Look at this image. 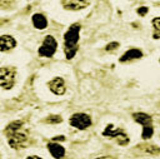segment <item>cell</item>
<instances>
[{
	"label": "cell",
	"mask_w": 160,
	"mask_h": 159,
	"mask_svg": "<svg viewBox=\"0 0 160 159\" xmlns=\"http://www.w3.org/2000/svg\"><path fill=\"white\" fill-rule=\"evenodd\" d=\"M152 134H154L152 126H145V128H142V133H141L142 139H149V138L152 136Z\"/></svg>",
	"instance_id": "obj_15"
},
{
	"label": "cell",
	"mask_w": 160,
	"mask_h": 159,
	"mask_svg": "<svg viewBox=\"0 0 160 159\" xmlns=\"http://www.w3.org/2000/svg\"><path fill=\"white\" fill-rule=\"evenodd\" d=\"M148 13V8H145V6H141L140 9H138V14H140V15H145Z\"/></svg>",
	"instance_id": "obj_19"
},
{
	"label": "cell",
	"mask_w": 160,
	"mask_h": 159,
	"mask_svg": "<svg viewBox=\"0 0 160 159\" xmlns=\"http://www.w3.org/2000/svg\"><path fill=\"white\" fill-rule=\"evenodd\" d=\"M56 48H58V43H56L55 38L51 36V35H46L45 39H44V41H42V44H41L40 48H39L38 53H39L40 56L51 58V56L55 54Z\"/></svg>",
	"instance_id": "obj_5"
},
{
	"label": "cell",
	"mask_w": 160,
	"mask_h": 159,
	"mask_svg": "<svg viewBox=\"0 0 160 159\" xmlns=\"http://www.w3.org/2000/svg\"><path fill=\"white\" fill-rule=\"evenodd\" d=\"M132 118H134V120L136 123L141 124L142 128H145V126H152L151 125L152 119H151V116L149 114H145V113H134L132 114Z\"/></svg>",
	"instance_id": "obj_12"
},
{
	"label": "cell",
	"mask_w": 160,
	"mask_h": 159,
	"mask_svg": "<svg viewBox=\"0 0 160 159\" xmlns=\"http://www.w3.org/2000/svg\"><path fill=\"white\" fill-rule=\"evenodd\" d=\"M102 135L104 136H110V138H115L116 141L120 144V145H126L129 143V136L128 134L121 129V128H114L112 124H109L105 130L102 131Z\"/></svg>",
	"instance_id": "obj_4"
},
{
	"label": "cell",
	"mask_w": 160,
	"mask_h": 159,
	"mask_svg": "<svg viewBox=\"0 0 160 159\" xmlns=\"http://www.w3.org/2000/svg\"><path fill=\"white\" fill-rule=\"evenodd\" d=\"M48 149H49L50 154H51L55 159H60V158H62V156L65 155V149H64V146H61L60 144H58V143H55V141L49 143V144H48Z\"/></svg>",
	"instance_id": "obj_10"
},
{
	"label": "cell",
	"mask_w": 160,
	"mask_h": 159,
	"mask_svg": "<svg viewBox=\"0 0 160 159\" xmlns=\"http://www.w3.org/2000/svg\"><path fill=\"white\" fill-rule=\"evenodd\" d=\"M70 125L76 128V129H80V130H84L86 128H89L91 125V118L85 114V113H75L71 115L70 118Z\"/></svg>",
	"instance_id": "obj_6"
},
{
	"label": "cell",
	"mask_w": 160,
	"mask_h": 159,
	"mask_svg": "<svg viewBox=\"0 0 160 159\" xmlns=\"http://www.w3.org/2000/svg\"><path fill=\"white\" fill-rule=\"evenodd\" d=\"M11 4H12V1H4V0H1V1H0V6H2V9L10 8V6H11Z\"/></svg>",
	"instance_id": "obj_18"
},
{
	"label": "cell",
	"mask_w": 160,
	"mask_h": 159,
	"mask_svg": "<svg viewBox=\"0 0 160 159\" xmlns=\"http://www.w3.org/2000/svg\"><path fill=\"white\" fill-rule=\"evenodd\" d=\"M48 86H49V89H50L54 94H56V95H62V94L65 93V90H66V88H65V81H64V79L60 78V76H56V78L51 79V80L48 83Z\"/></svg>",
	"instance_id": "obj_7"
},
{
	"label": "cell",
	"mask_w": 160,
	"mask_h": 159,
	"mask_svg": "<svg viewBox=\"0 0 160 159\" xmlns=\"http://www.w3.org/2000/svg\"><path fill=\"white\" fill-rule=\"evenodd\" d=\"M152 26H154V38L160 39V18L152 19Z\"/></svg>",
	"instance_id": "obj_14"
},
{
	"label": "cell",
	"mask_w": 160,
	"mask_h": 159,
	"mask_svg": "<svg viewBox=\"0 0 160 159\" xmlns=\"http://www.w3.org/2000/svg\"><path fill=\"white\" fill-rule=\"evenodd\" d=\"M62 6L68 10H80L86 8L90 3L89 1H80V0H66V1H61Z\"/></svg>",
	"instance_id": "obj_9"
},
{
	"label": "cell",
	"mask_w": 160,
	"mask_h": 159,
	"mask_svg": "<svg viewBox=\"0 0 160 159\" xmlns=\"http://www.w3.org/2000/svg\"><path fill=\"white\" fill-rule=\"evenodd\" d=\"M118 46H119V43L114 41V43H110V44H108V45L105 46V50H106V51H114V50H115Z\"/></svg>",
	"instance_id": "obj_17"
},
{
	"label": "cell",
	"mask_w": 160,
	"mask_h": 159,
	"mask_svg": "<svg viewBox=\"0 0 160 159\" xmlns=\"http://www.w3.org/2000/svg\"><path fill=\"white\" fill-rule=\"evenodd\" d=\"M32 25L36 29L42 30V29H45L48 26V20L42 14H34L32 15Z\"/></svg>",
	"instance_id": "obj_13"
},
{
	"label": "cell",
	"mask_w": 160,
	"mask_h": 159,
	"mask_svg": "<svg viewBox=\"0 0 160 159\" xmlns=\"http://www.w3.org/2000/svg\"><path fill=\"white\" fill-rule=\"evenodd\" d=\"M61 121H62V118L60 115H50L45 119V123H49V124H58Z\"/></svg>",
	"instance_id": "obj_16"
},
{
	"label": "cell",
	"mask_w": 160,
	"mask_h": 159,
	"mask_svg": "<svg viewBox=\"0 0 160 159\" xmlns=\"http://www.w3.org/2000/svg\"><path fill=\"white\" fill-rule=\"evenodd\" d=\"M80 24H72L64 35V51L68 59H72L78 51Z\"/></svg>",
	"instance_id": "obj_2"
},
{
	"label": "cell",
	"mask_w": 160,
	"mask_h": 159,
	"mask_svg": "<svg viewBox=\"0 0 160 159\" xmlns=\"http://www.w3.org/2000/svg\"><path fill=\"white\" fill-rule=\"evenodd\" d=\"M96 159H118V158L111 156V155H105V156H99V158H96Z\"/></svg>",
	"instance_id": "obj_20"
},
{
	"label": "cell",
	"mask_w": 160,
	"mask_h": 159,
	"mask_svg": "<svg viewBox=\"0 0 160 159\" xmlns=\"http://www.w3.org/2000/svg\"><path fill=\"white\" fill-rule=\"evenodd\" d=\"M16 46V40L11 35L0 36V51H9Z\"/></svg>",
	"instance_id": "obj_8"
},
{
	"label": "cell",
	"mask_w": 160,
	"mask_h": 159,
	"mask_svg": "<svg viewBox=\"0 0 160 159\" xmlns=\"http://www.w3.org/2000/svg\"><path fill=\"white\" fill-rule=\"evenodd\" d=\"M15 73L14 66L0 68V86L4 89H11L15 83Z\"/></svg>",
	"instance_id": "obj_3"
},
{
	"label": "cell",
	"mask_w": 160,
	"mask_h": 159,
	"mask_svg": "<svg viewBox=\"0 0 160 159\" xmlns=\"http://www.w3.org/2000/svg\"><path fill=\"white\" fill-rule=\"evenodd\" d=\"M142 56V53L141 50L139 49H129L128 51H125L121 58H120V61L121 63H125V61H130V60H135V59H140Z\"/></svg>",
	"instance_id": "obj_11"
},
{
	"label": "cell",
	"mask_w": 160,
	"mask_h": 159,
	"mask_svg": "<svg viewBox=\"0 0 160 159\" xmlns=\"http://www.w3.org/2000/svg\"><path fill=\"white\" fill-rule=\"evenodd\" d=\"M26 159H42V158H40V156H38V155H30V156H28Z\"/></svg>",
	"instance_id": "obj_21"
},
{
	"label": "cell",
	"mask_w": 160,
	"mask_h": 159,
	"mask_svg": "<svg viewBox=\"0 0 160 159\" xmlns=\"http://www.w3.org/2000/svg\"><path fill=\"white\" fill-rule=\"evenodd\" d=\"M5 135L8 138L9 145L14 149H21L29 144V130L24 126L21 120H15L8 124Z\"/></svg>",
	"instance_id": "obj_1"
}]
</instances>
